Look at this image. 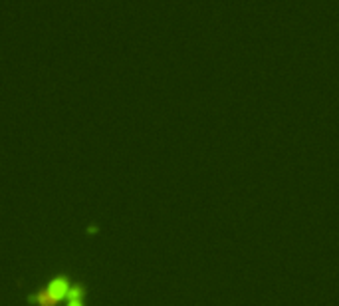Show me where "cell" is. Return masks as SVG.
Masks as SVG:
<instances>
[{
	"label": "cell",
	"mask_w": 339,
	"mask_h": 306,
	"mask_svg": "<svg viewBox=\"0 0 339 306\" xmlns=\"http://www.w3.org/2000/svg\"><path fill=\"white\" fill-rule=\"evenodd\" d=\"M70 290H72V286L68 285L66 279H56V281H52L50 285L46 286L44 290H40L36 296H30V300L40 302V304L56 302V300H60V298H68Z\"/></svg>",
	"instance_id": "cell-1"
}]
</instances>
